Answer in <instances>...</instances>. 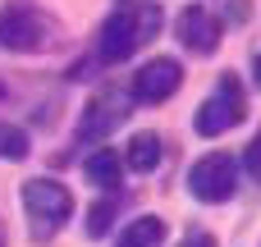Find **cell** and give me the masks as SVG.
Returning <instances> with one entry per match:
<instances>
[{
  "label": "cell",
  "mask_w": 261,
  "mask_h": 247,
  "mask_svg": "<svg viewBox=\"0 0 261 247\" xmlns=\"http://www.w3.org/2000/svg\"><path fill=\"white\" fill-rule=\"evenodd\" d=\"M179 247H216V238H211L206 229H193V234H184V238H179Z\"/></svg>",
  "instance_id": "cell-15"
},
{
  "label": "cell",
  "mask_w": 261,
  "mask_h": 247,
  "mask_svg": "<svg viewBox=\"0 0 261 247\" xmlns=\"http://www.w3.org/2000/svg\"><path fill=\"white\" fill-rule=\"evenodd\" d=\"M252 83L261 87V50H257V60H252Z\"/></svg>",
  "instance_id": "cell-16"
},
{
  "label": "cell",
  "mask_w": 261,
  "mask_h": 247,
  "mask_svg": "<svg viewBox=\"0 0 261 247\" xmlns=\"http://www.w3.org/2000/svg\"><path fill=\"white\" fill-rule=\"evenodd\" d=\"M174 37H179L184 50H193V55H211V50L220 46L225 28H220V18H216L206 5H188V9L174 18Z\"/></svg>",
  "instance_id": "cell-8"
},
{
  "label": "cell",
  "mask_w": 261,
  "mask_h": 247,
  "mask_svg": "<svg viewBox=\"0 0 261 247\" xmlns=\"http://www.w3.org/2000/svg\"><path fill=\"white\" fill-rule=\"evenodd\" d=\"M23 156H28L23 128H0V160H23Z\"/></svg>",
  "instance_id": "cell-13"
},
{
  "label": "cell",
  "mask_w": 261,
  "mask_h": 247,
  "mask_svg": "<svg viewBox=\"0 0 261 247\" xmlns=\"http://www.w3.org/2000/svg\"><path fill=\"white\" fill-rule=\"evenodd\" d=\"M248 174L261 179V128L252 133V147H248Z\"/></svg>",
  "instance_id": "cell-14"
},
{
  "label": "cell",
  "mask_w": 261,
  "mask_h": 247,
  "mask_svg": "<svg viewBox=\"0 0 261 247\" xmlns=\"http://www.w3.org/2000/svg\"><path fill=\"white\" fill-rule=\"evenodd\" d=\"M161 243H165V220L161 215H138L119 229L115 247H161Z\"/></svg>",
  "instance_id": "cell-10"
},
{
  "label": "cell",
  "mask_w": 261,
  "mask_h": 247,
  "mask_svg": "<svg viewBox=\"0 0 261 247\" xmlns=\"http://www.w3.org/2000/svg\"><path fill=\"white\" fill-rule=\"evenodd\" d=\"M119 215V202L115 197H106V202H96L92 211H87V238H101V234H110V220Z\"/></svg>",
  "instance_id": "cell-12"
},
{
  "label": "cell",
  "mask_w": 261,
  "mask_h": 247,
  "mask_svg": "<svg viewBox=\"0 0 261 247\" xmlns=\"http://www.w3.org/2000/svg\"><path fill=\"white\" fill-rule=\"evenodd\" d=\"M161 23H165L161 0H119L96 32V64H119V60L138 55L161 32Z\"/></svg>",
  "instance_id": "cell-1"
},
{
  "label": "cell",
  "mask_w": 261,
  "mask_h": 247,
  "mask_svg": "<svg viewBox=\"0 0 261 247\" xmlns=\"http://www.w3.org/2000/svg\"><path fill=\"white\" fill-rule=\"evenodd\" d=\"M23 211L32 220V238H50L73 215V193L55 179H28L23 183Z\"/></svg>",
  "instance_id": "cell-4"
},
{
  "label": "cell",
  "mask_w": 261,
  "mask_h": 247,
  "mask_svg": "<svg viewBox=\"0 0 261 247\" xmlns=\"http://www.w3.org/2000/svg\"><path fill=\"white\" fill-rule=\"evenodd\" d=\"M83 174L96 183V188H119V151H110V147H96L87 160H83Z\"/></svg>",
  "instance_id": "cell-11"
},
{
  "label": "cell",
  "mask_w": 261,
  "mask_h": 247,
  "mask_svg": "<svg viewBox=\"0 0 261 247\" xmlns=\"http://www.w3.org/2000/svg\"><path fill=\"white\" fill-rule=\"evenodd\" d=\"M133 101H128V92L124 87H101L87 105H83V119H78V142L83 147H96V142H106L133 110H128Z\"/></svg>",
  "instance_id": "cell-5"
},
{
  "label": "cell",
  "mask_w": 261,
  "mask_h": 247,
  "mask_svg": "<svg viewBox=\"0 0 261 247\" xmlns=\"http://www.w3.org/2000/svg\"><path fill=\"white\" fill-rule=\"evenodd\" d=\"M243 115H248V92H243V83L234 78V73H220L216 78V87L206 92V101L197 105V133L202 138H220V133H229L234 124H243Z\"/></svg>",
  "instance_id": "cell-3"
},
{
  "label": "cell",
  "mask_w": 261,
  "mask_h": 247,
  "mask_svg": "<svg viewBox=\"0 0 261 247\" xmlns=\"http://www.w3.org/2000/svg\"><path fill=\"white\" fill-rule=\"evenodd\" d=\"M64 28L50 9H41L37 0H5L0 5V50H18V55H37L60 46Z\"/></svg>",
  "instance_id": "cell-2"
},
{
  "label": "cell",
  "mask_w": 261,
  "mask_h": 247,
  "mask_svg": "<svg viewBox=\"0 0 261 247\" xmlns=\"http://www.w3.org/2000/svg\"><path fill=\"white\" fill-rule=\"evenodd\" d=\"M188 193H193L197 202H206V206L229 202V197L239 193V165H234V156H229V151L202 156V160L188 170Z\"/></svg>",
  "instance_id": "cell-6"
},
{
  "label": "cell",
  "mask_w": 261,
  "mask_h": 247,
  "mask_svg": "<svg viewBox=\"0 0 261 247\" xmlns=\"http://www.w3.org/2000/svg\"><path fill=\"white\" fill-rule=\"evenodd\" d=\"M179 83H184V64H179V60H170V55H156V60H147V64L133 73L128 101L161 105V101H170V96L179 92Z\"/></svg>",
  "instance_id": "cell-7"
},
{
  "label": "cell",
  "mask_w": 261,
  "mask_h": 247,
  "mask_svg": "<svg viewBox=\"0 0 261 247\" xmlns=\"http://www.w3.org/2000/svg\"><path fill=\"white\" fill-rule=\"evenodd\" d=\"M0 247H5V229H0Z\"/></svg>",
  "instance_id": "cell-17"
},
{
  "label": "cell",
  "mask_w": 261,
  "mask_h": 247,
  "mask_svg": "<svg viewBox=\"0 0 261 247\" xmlns=\"http://www.w3.org/2000/svg\"><path fill=\"white\" fill-rule=\"evenodd\" d=\"M165 160V142H161V133H133L128 138V147H124V165L133 170V174H151L156 165Z\"/></svg>",
  "instance_id": "cell-9"
}]
</instances>
